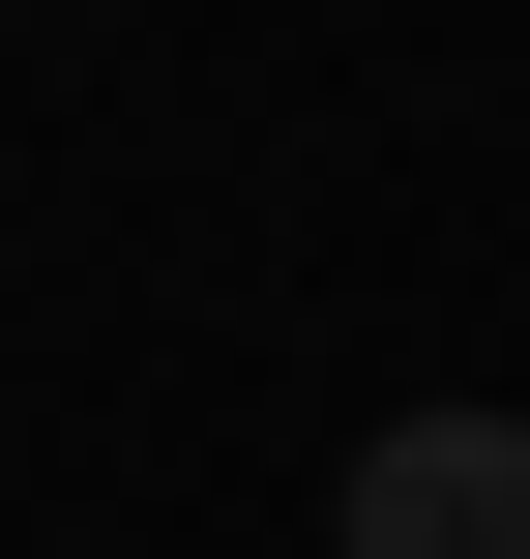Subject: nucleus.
I'll list each match as a JSON object with an SVG mask.
<instances>
[{"instance_id":"1","label":"nucleus","mask_w":530,"mask_h":559,"mask_svg":"<svg viewBox=\"0 0 530 559\" xmlns=\"http://www.w3.org/2000/svg\"><path fill=\"white\" fill-rule=\"evenodd\" d=\"M354 559H530V413H413V442H354Z\"/></svg>"}]
</instances>
